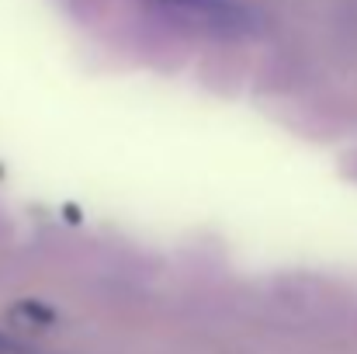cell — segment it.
Returning a JSON list of instances; mask_svg holds the SVG:
<instances>
[{
	"label": "cell",
	"instance_id": "7a4b0ae2",
	"mask_svg": "<svg viewBox=\"0 0 357 354\" xmlns=\"http://www.w3.org/2000/svg\"><path fill=\"white\" fill-rule=\"evenodd\" d=\"M347 174L357 181V153H351V156H347Z\"/></svg>",
	"mask_w": 357,
	"mask_h": 354
},
{
	"label": "cell",
	"instance_id": "3957f363",
	"mask_svg": "<svg viewBox=\"0 0 357 354\" xmlns=\"http://www.w3.org/2000/svg\"><path fill=\"white\" fill-rule=\"evenodd\" d=\"M0 354H7V341L3 337H0Z\"/></svg>",
	"mask_w": 357,
	"mask_h": 354
},
{
	"label": "cell",
	"instance_id": "6da1fadb",
	"mask_svg": "<svg viewBox=\"0 0 357 354\" xmlns=\"http://www.w3.org/2000/svg\"><path fill=\"white\" fill-rule=\"evenodd\" d=\"M149 3L170 7L177 14L202 17L212 28H246L250 24V10L239 0H149Z\"/></svg>",
	"mask_w": 357,
	"mask_h": 354
}]
</instances>
